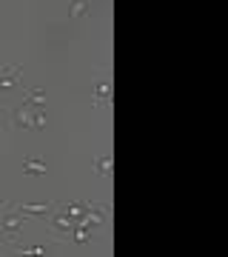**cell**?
<instances>
[{
    "mask_svg": "<svg viewBox=\"0 0 228 257\" xmlns=\"http://www.w3.org/2000/svg\"><path fill=\"white\" fill-rule=\"evenodd\" d=\"M83 226L89 229H106L109 226V203H89L83 214Z\"/></svg>",
    "mask_w": 228,
    "mask_h": 257,
    "instance_id": "obj_1",
    "label": "cell"
},
{
    "mask_svg": "<svg viewBox=\"0 0 228 257\" xmlns=\"http://www.w3.org/2000/svg\"><path fill=\"white\" fill-rule=\"evenodd\" d=\"M23 217H26V214H23L20 209L18 211H6V214L0 217V231H3L6 237H15L18 231H23Z\"/></svg>",
    "mask_w": 228,
    "mask_h": 257,
    "instance_id": "obj_2",
    "label": "cell"
},
{
    "mask_svg": "<svg viewBox=\"0 0 228 257\" xmlns=\"http://www.w3.org/2000/svg\"><path fill=\"white\" fill-rule=\"evenodd\" d=\"M72 226H74V220L66 211H57V214H52V220H49V229L57 231V234H72Z\"/></svg>",
    "mask_w": 228,
    "mask_h": 257,
    "instance_id": "obj_3",
    "label": "cell"
},
{
    "mask_svg": "<svg viewBox=\"0 0 228 257\" xmlns=\"http://www.w3.org/2000/svg\"><path fill=\"white\" fill-rule=\"evenodd\" d=\"M20 83V66H6L0 69V89H12Z\"/></svg>",
    "mask_w": 228,
    "mask_h": 257,
    "instance_id": "obj_4",
    "label": "cell"
},
{
    "mask_svg": "<svg viewBox=\"0 0 228 257\" xmlns=\"http://www.w3.org/2000/svg\"><path fill=\"white\" fill-rule=\"evenodd\" d=\"M91 9V0H72L69 3V20H83Z\"/></svg>",
    "mask_w": 228,
    "mask_h": 257,
    "instance_id": "obj_5",
    "label": "cell"
},
{
    "mask_svg": "<svg viewBox=\"0 0 228 257\" xmlns=\"http://www.w3.org/2000/svg\"><path fill=\"white\" fill-rule=\"evenodd\" d=\"M52 206L55 203H26V206H20L23 214H35V217H49L52 214Z\"/></svg>",
    "mask_w": 228,
    "mask_h": 257,
    "instance_id": "obj_6",
    "label": "cell"
},
{
    "mask_svg": "<svg viewBox=\"0 0 228 257\" xmlns=\"http://www.w3.org/2000/svg\"><path fill=\"white\" fill-rule=\"evenodd\" d=\"M12 123H15V128H32V111H29L26 103L15 109V117H12Z\"/></svg>",
    "mask_w": 228,
    "mask_h": 257,
    "instance_id": "obj_7",
    "label": "cell"
},
{
    "mask_svg": "<svg viewBox=\"0 0 228 257\" xmlns=\"http://www.w3.org/2000/svg\"><path fill=\"white\" fill-rule=\"evenodd\" d=\"M94 172H97V175H103V177H109L111 172H114V157L100 155L97 160H94Z\"/></svg>",
    "mask_w": 228,
    "mask_h": 257,
    "instance_id": "obj_8",
    "label": "cell"
},
{
    "mask_svg": "<svg viewBox=\"0 0 228 257\" xmlns=\"http://www.w3.org/2000/svg\"><path fill=\"white\" fill-rule=\"evenodd\" d=\"M23 172H26V175H46V160H40V157H29L26 163H23Z\"/></svg>",
    "mask_w": 228,
    "mask_h": 257,
    "instance_id": "obj_9",
    "label": "cell"
},
{
    "mask_svg": "<svg viewBox=\"0 0 228 257\" xmlns=\"http://www.w3.org/2000/svg\"><path fill=\"white\" fill-rule=\"evenodd\" d=\"M94 97H97V103L111 100V86H109V80H100L97 86H94Z\"/></svg>",
    "mask_w": 228,
    "mask_h": 257,
    "instance_id": "obj_10",
    "label": "cell"
},
{
    "mask_svg": "<svg viewBox=\"0 0 228 257\" xmlns=\"http://www.w3.org/2000/svg\"><path fill=\"white\" fill-rule=\"evenodd\" d=\"M86 209H89V203L77 200V203H69V209H66V214H69L72 220H80L83 214H86Z\"/></svg>",
    "mask_w": 228,
    "mask_h": 257,
    "instance_id": "obj_11",
    "label": "cell"
},
{
    "mask_svg": "<svg viewBox=\"0 0 228 257\" xmlns=\"http://www.w3.org/2000/svg\"><path fill=\"white\" fill-rule=\"evenodd\" d=\"M72 237H74V243H89L91 240V229L89 226H72Z\"/></svg>",
    "mask_w": 228,
    "mask_h": 257,
    "instance_id": "obj_12",
    "label": "cell"
},
{
    "mask_svg": "<svg viewBox=\"0 0 228 257\" xmlns=\"http://www.w3.org/2000/svg\"><path fill=\"white\" fill-rule=\"evenodd\" d=\"M23 103H26V106H43V103H46V92H43V89H32Z\"/></svg>",
    "mask_w": 228,
    "mask_h": 257,
    "instance_id": "obj_13",
    "label": "cell"
},
{
    "mask_svg": "<svg viewBox=\"0 0 228 257\" xmlns=\"http://www.w3.org/2000/svg\"><path fill=\"white\" fill-rule=\"evenodd\" d=\"M43 126H46V111L43 109L32 111V128H43Z\"/></svg>",
    "mask_w": 228,
    "mask_h": 257,
    "instance_id": "obj_14",
    "label": "cell"
},
{
    "mask_svg": "<svg viewBox=\"0 0 228 257\" xmlns=\"http://www.w3.org/2000/svg\"><path fill=\"white\" fill-rule=\"evenodd\" d=\"M23 254H46V246H26Z\"/></svg>",
    "mask_w": 228,
    "mask_h": 257,
    "instance_id": "obj_15",
    "label": "cell"
},
{
    "mask_svg": "<svg viewBox=\"0 0 228 257\" xmlns=\"http://www.w3.org/2000/svg\"><path fill=\"white\" fill-rule=\"evenodd\" d=\"M0 206H3V200H0Z\"/></svg>",
    "mask_w": 228,
    "mask_h": 257,
    "instance_id": "obj_16",
    "label": "cell"
},
{
    "mask_svg": "<svg viewBox=\"0 0 228 257\" xmlns=\"http://www.w3.org/2000/svg\"><path fill=\"white\" fill-rule=\"evenodd\" d=\"M0 114H3V111H0Z\"/></svg>",
    "mask_w": 228,
    "mask_h": 257,
    "instance_id": "obj_17",
    "label": "cell"
}]
</instances>
